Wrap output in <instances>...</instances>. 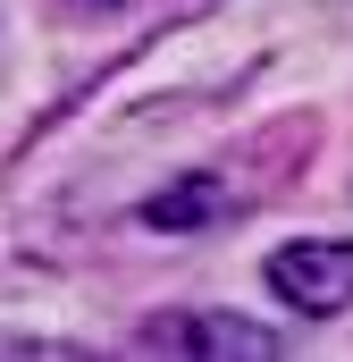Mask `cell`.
Wrapping results in <instances>:
<instances>
[{"mask_svg":"<svg viewBox=\"0 0 353 362\" xmlns=\"http://www.w3.org/2000/svg\"><path fill=\"white\" fill-rule=\"evenodd\" d=\"M76 8H118V0H76Z\"/></svg>","mask_w":353,"mask_h":362,"instance_id":"4","label":"cell"},{"mask_svg":"<svg viewBox=\"0 0 353 362\" xmlns=\"http://www.w3.org/2000/svg\"><path fill=\"white\" fill-rule=\"evenodd\" d=\"M143 346H152V354H227V362L277 354V337L253 329V320H236V312H176V320H152Z\"/></svg>","mask_w":353,"mask_h":362,"instance_id":"2","label":"cell"},{"mask_svg":"<svg viewBox=\"0 0 353 362\" xmlns=\"http://www.w3.org/2000/svg\"><path fill=\"white\" fill-rule=\"evenodd\" d=\"M269 295L294 303V312H345L353 303V245L345 236H320V245H277L269 253Z\"/></svg>","mask_w":353,"mask_h":362,"instance_id":"1","label":"cell"},{"mask_svg":"<svg viewBox=\"0 0 353 362\" xmlns=\"http://www.w3.org/2000/svg\"><path fill=\"white\" fill-rule=\"evenodd\" d=\"M202 211H210V194H202V185H193V194H160V202H152V228H176V219H202Z\"/></svg>","mask_w":353,"mask_h":362,"instance_id":"3","label":"cell"}]
</instances>
